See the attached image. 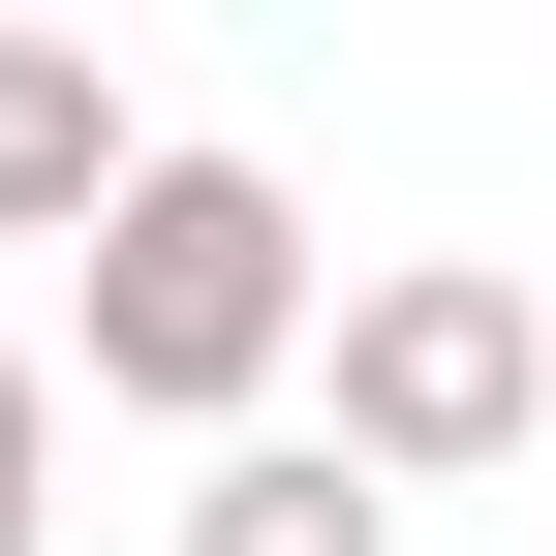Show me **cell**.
I'll return each instance as SVG.
<instances>
[{
	"label": "cell",
	"instance_id": "6da1fadb",
	"mask_svg": "<svg viewBox=\"0 0 556 556\" xmlns=\"http://www.w3.org/2000/svg\"><path fill=\"white\" fill-rule=\"evenodd\" d=\"M62 248H93V402H155V433H248L309 371V186L278 155H124Z\"/></svg>",
	"mask_w": 556,
	"mask_h": 556
},
{
	"label": "cell",
	"instance_id": "5b68a950",
	"mask_svg": "<svg viewBox=\"0 0 556 556\" xmlns=\"http://www.w3.org/2000/svg\"><path fill=\"white\" fill-rule=\"evenodd\" d=\"M31 526H62V371L0 340V556H31Z\"/></svg>",
	"mask_w": 556,
	"mask_h": 556
},
{
	"label": "cell",
	"instance_id": "7a4b0ae2",
	"mask_svg": "<svg viewBox=\"0 0 556 556\" xmlns=\"http://www.w3.org/2000/svg\"><path fill=\"white\" fill-rule=\"evenodd\" d=\"M526 433H556V309L526 278H464V248L340 278V464H371V495H464V464H526Z\"/></svg>",
	"mask_w": 556,
	"mask_h": 556
},
{
	"label": "cell",
	"instance_id": "277c9868",
	"mask_svg": "<svg viewBox=\"0 0 556 556\" xmlns=\"http://www.w3.org/2000/svg\"><path fill=\"white\" fill-rule=\"evenodd\" d=\"M186 556H402V495L340 433H217V495H186Z\"/></svg>",
	"mask_w": 556,
	"mask_h": 556
},
{
	"label": "cell",
	"instance_id": "3957f363",
	"mask_svg": "<svg viewBox=\"0 0 556 556\" xmlns=\"http://www.w3.org/2000/svg\"><path fill=\"white\" fill-rule=\"evenodd\" d=\"M124 155H155V124H124V93H93V31L31 0V31H0V248H62V217H93Z\"/></svg>",
	"mask_w": 556,
	"mask_h": 556
},
{
	"label": "cell",
	"instance_id": "8992f818",
	"mask_svg": "<svg viewBox=\"0 0 556 556\" xmlns=\"http://www.w3.org/2000/svg\"><path fill=\"white\" fill-rule=\"evenodd\" d=\"M0 31H31V0H0Z\"/></svg>",
	"mask_w": 556,
	"mask_h": 556
}]
</instances>
